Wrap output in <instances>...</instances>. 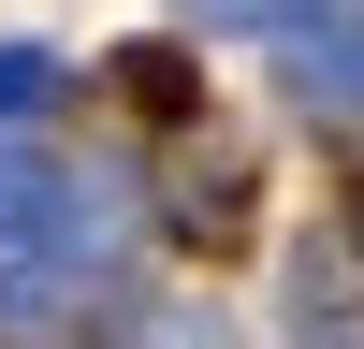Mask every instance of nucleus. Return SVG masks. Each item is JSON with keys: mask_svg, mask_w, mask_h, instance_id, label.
I'll return each mask as SVG.
<instances>
[{"mask_svg": "<svg viewBox=\"0 0 364 349\" xmlns=\"http://www.w3.org/2000/svg\"><path fill=\"white\" fill-rule=\"evenodd\" d=\"M73 189L58 174H0V277H44V262H73Z\"/></svg>", "mask_w": 364, "mask_h": 349, "instance_id": "obj_1", "label": "nucleus"}, {"mask_svg": "<svg viewBox=\"0 0 364 349\" xmlns=\"http://www.w3.org/2000/svg\"><path fill=\"white\" fill-rule=\"evenodd\" d=\"M29 87H44V58H0V116H15V102H29Z\"/></svg>", "mask_w": 364, "mask_h": 349, "instance_id": "obj_3", "label": "nucleus"}, {"mask_svg": "<svg viewBox=\"0 0 364 349\" xmlns=\"http://www.w3.org/2000/svg\"><path fill=\"white\" fill-rule=\"evenodd\" d=\"M219 15H277V0H219Z\"/></svg>", "mask_w": 364, "mask_h": 349, "instance_id": "obj_4", "label": "nucleus"}, {"mask_svg": "<svg viewBox=\"0 0 364 349\" xmlns=\"http://www.w3.org/2000/svg\"><path fill=\"white\" fill-rule=\"evenodd\" d=\"M306 87H321V116H364V15H336L306 44Z\"/></svg>", "mask_w": 364, "mask_h": 349, "instance_id": "obj_2", "label": "nucleus"}]
</instances>
